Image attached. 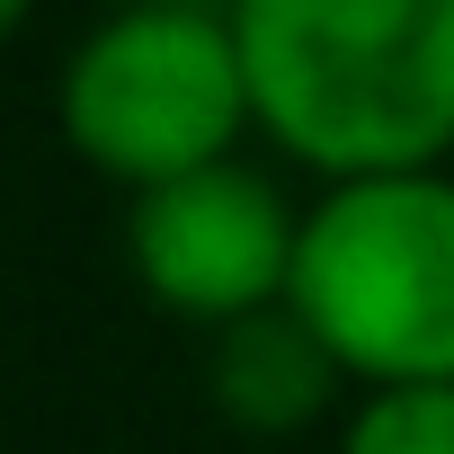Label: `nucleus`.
<instances>
[{"instance_id":"3","label":"nucleus","mask_w":454,"mask_h":454,"mask_svg":"<svg viewBox=\"0 0 454 454\" xmlns=\"http://www.w3.org/2000/svg\"><path fill=\"white\" fill-rule=\"evenodd\" d=\"M54 116H63V143L125 196L187 178L205 160H232L241 134L259 125L232 10H214V0H134V10L98 19L63 63Z\"/></svg>"},{"instance_id":"6","label":"nucleus","mask_w":454,"mask_h":454,"mask_svg":"<svg viewBox=\"0 0 454 454\" xmlns=\"http://www.w3.org/2000/svg\"><path fill=\"white\" fill-rule=\"evenodd\" d=\"M339 454H454V383H374L339 419Z\"/></svg>"},{"instance_id":"7","label":"nucleus","mask_w":454,"mask_h":454,"mask_svg":"<svg viewBox=\"0 0 454 454\" xmlns=\"http://www.w3.org/2000/svg\"><path fill=\"white\" fill-rule=\"evenodd\" d=\"M0 19H10V27H27V19H36V0H0Z\"/></svg>"},{"instance_id":"4","label":"nucleus","mask_w":454,"mask_h":454,"mask_svg":"<svg viewBox=\"0 0 454 454\" xmlns=\"http://www.w3.org/2000/svg\"><path fill=\"white\" fill-rule=\"evenodd\" d=\"M294 250H303V205L241 152L143 187L125 214V259L143 294L196 330L277 312L294 294Z\"/></svg>"},{"instance_id":"1","label":"nucleus","mask_w":454,"mask_h":454,"mask_svg":"<svg viewBox=\"0 0 454 454\" xmlns=\"http://www.w3.org/2000/svg\"><path fill=\"white\" fill-rule=\"evenodd\" d=\"M259 134L330 178L454 152V0H223Z\"/></svg>"},{"instance_id":"5","label":"nucleus","mask_w":454,"mask_h":454,"mask_svg":"<svg viewBox=\"0 0 454 454\" xmlns=\"http://www.w3.org/2000/svg\"><path fill=\"white\" fill-rule=\"evenodd\" d=\"M348 383L356 374L330 356V339L294 303L214 330V348H205V392L241 436H303V427H321L339 410Z\"/></svg>"},{"instance_id":"2","label":"nucleus","mask_w":454,"mask_h":454,"mask_svg":"<svg viewBox=\"0 0 454 454\" xmlns=\"http://www.w3.org/2000/svg\"><path fill=\"white\" fill-rule=\"evenodd\" d=\"M286 303L330 339L356 392L454 383V178L445 169L330 178L303 205Z\"/></svg>"}]
</instances>
